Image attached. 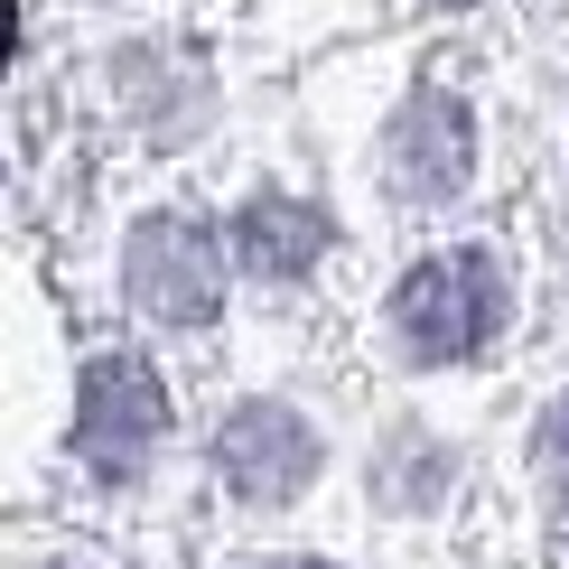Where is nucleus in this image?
<instances>
[{
  "mask_svg": "<svg viewBox=\"0 0 569 569\" xmlns=\"http://www.w3.org/2000/svg\"><path fill=\"white\" fill-rule=\"evenodd\" d=\"M513 318V271L486 243H448L420 252L392 290V337L411 365H477Z\"/></svg>",
  "mask_w": 569,
  "mask_h": 569,
  "instance_id": "f257e3e1",
  "label": "nucleus"
},
{
  "mask_svg": "<svg viewBox=\"0 0 569 569\" xmlns=\"http://www.w3.org/2000/svg\"><path fill=\"white\" fill-rule=\"evenodd\" d=\"M541 486H551V505L569 513V392L541 411Z\"/></svg>",
  "mask_w": 569,
  "mask_h": 569,
  "instance_id": "6e6552de",
  "label": "nucleus"
},
{
  "mask_svg": "<svg viewBox=\"0 0 569 569\" xmlns=\"http://www.w3.org/2000/svg\"><path fill=\"white\" fill-rule=\"evenodd\" d=\"M122 290L150 308L159 327H206L224 308V243H216V224L187 216V206L140 216L131 243H122Z\"/></svg>",
  "mask_w": 569,
  "mask_h": 569,
  "instance_id": "f03ea898",
  "label": "nucleus"
},
{
  "mask_svg": "<svg viewBox=\"0 0 569 569\" xmlns=\"http://www.w3.org/2000/svg\"><path fill=\"white\" fill-rule=\"evenodd\" d=\"M318 430H308V411L290 401H233L224 430H216V477L224 495H243V505H290V495L318 477Z\"/></svg>",
  "mask_w": 569,
  "mask_h": 569,
  "instance_id": "20e7f679",
  "label": "nucleus"
},
{
  "mask_svg": "<svg viewBox=\"0 0 569 569\" xmlns=\"http://www.w3.org/2000/svg\"><path fill=\"white\" fill-rule=\"evenodd\" d=\"M439 10H467V0H439Z\"/></svg>",
  "mask_w": 569,
  "mask_h": 569,
  "instance_id": "9d476101",
  "label": "nucleus"
},
{
  "mask_svg": "<svg viewBox=\"0 0 569 569\" xmlns=\"http://www.w3.org/2000/svg\"><path fill=\"white\" fill-rule=\"evenodd\" d=\"M280 569H327V560H280Z\"/></svg>",
  "mask_w": 569,
  "mask_h": 569,
  "instance_id": "1a4fd4ad",
  "label": "nucleus"
},
{
  "mask_svg": "<svg viewBox=\"0 0 569 569\" xmlns=\"http://www.w3.org/2000/svg\"><path fill=\"white\" fill-rule=\"evenodd\" d=\"M467 178H477V112H467V93L420 84L392 112V187L411 206H448Z\"/></svg>",
  "mask_w": 569,
  "mask_h": 569,
  "instance_id": "39448f33",
  "label": "nucleus"
},
{
  "mask_svg": "<svg viewBox=\"0 0 569 569\" xmlns=\"http://www.w3.org/2000/svg\"><path fill=\"white\" fill-rule=\"evenodd\" d=\"M439 486H448V458L392 448V467H383V495H392V505H420V495H439Z\"/></svg>",
  "mask_w": 569,
  "mask_h": 569,
  "instance_id": "0eeeda50",
  "label": "nucleus"
},
{
  "mask_svg": "<svg viewBox=\"0 0 569 569\" xmlns=\"http://www.w3.org/2000/svg\"><path fill=\"white\" fill-rule=\"evenodd\" d=\"M327 243H337V224L318 216L308 197H252L243 206V233H233V252H243V271L252 280H308L327 262Z\"/></svg>",
  "mask_w": 569,
  "mask_h": 569,
  "instance_id": "423d86ee",
  "label": "nucleus"
},
{
  "mask_svg": "<svg viewBox=\"0 0 569 569\" xmlns=\"http://www.w3.org/2000/svg\"><path fill=\"white\" fill-rule=\"evenodd\" d=\"M159 439H169V392L140 355H93L84 383H76V458L93 467L103 486H131L150 477Z\"/></svg>",
  "mask_w": 569,
  "mask_h": 569,
  "instance_id": "7ed1b4c3",
  "label": "nucleus"
}]
</instances>
